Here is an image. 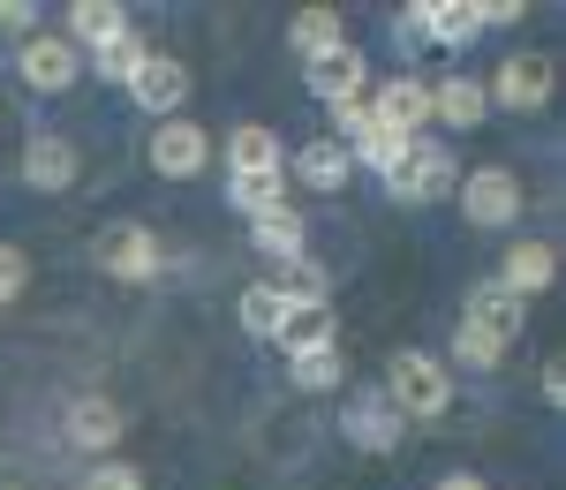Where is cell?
Instances as JSON below:
<instances>
[{"label":"cell","instance_id":"obj_31","mask_svg":"<svg viewBox=\"0 0 566 490\" xmlns=\"http://www.w3.org/2000/svg\"><path fill=\"white\" fill-rule=\"evenodd\" d=\"M84 490H144V476H136L129 460H98V468L84 476Z\"/></svg>","mask_w":566,"mask_h":490},{"label":"cell","instance_id":"obj_6","mask_svg":"<svg viewBox=\"0 0 566 490\" xmlns=\"http://www.w3.org/2000/svg\"><path fill=\"white\" fill-rule=\"evenodd\" d=\"M15 76L53 98V90H69L76 76H84V53L61 39V31H31V39H23V53H15Z\"/></svg>","mask_w":566,"mask_h":490},{"label":"cell","instance_id":"obj_7","mask_svg":"<svg viewBox=\"0 0 566 490\" xmlns=\"http://www.w3.org/2000/svg\"><path fill=\"white\" fill-rule=\"evenodd\" d=\"M212 167V136L197 129L189 114H175V121H159L151 129V174H167V181H197Z\"/></svg>","mask_w":566,"mask_h":490},{"label":"cell","instance_id":"obj_4","mask_svg":"<svg viewBox=\"0 0 566 490\" xmlns=\"http://www.w3.org/2000/svg\"><path fill=\"white\" fill-rule=\"evenodd\" d=\"M370 121L400 143H416V136L431 129V84L423 76H386V84L370 90Z\"/></svg>","mask_w":566,"mask_h":490},{"label":"cell","instance_id":"obj_23","mask_svg":"<svg viewBox=\"0 0 566 490\" xmlns=\"http://www.w3.org/2000/svg\"><path fill=\"white\" fill-rule=\"evenodd\" d=\"M272 340L287 348V362H295V355H317V348H333V310H287Z\"/></svg>","mask_w":566,"mask_h":490},{"label":"cell","instance_id":"obj_12","mask_svg":"<svg viewBox=\"0 0 566 490\" xmlns=\"http://www.w3.org/2000/svg\"><path fill=\"white\" fill-rule=\"evenodd\" d=\"M552 279H559V249H552V242H514L506 265H499V287L522 295V302H528V295H544Z\"/></svg>","mask_w":566,"mask_h":490},{"label":"cell","instance_id":"obj_32","mask_svg":"<svg viewBox=\"0 0 566 490\" xmlns=\"http://www.w3.org/2000/svg\"><path fill=\"white\" fill-rule=\"evenodd\" d=\"M400 151H408V143H400V136H386V129H378V136H370V143H355L348 159H355V167H378V174H386V167H392V159H400Z\"/></svg>","mask_w":566,"mask_h":490},{"label":"cell","instance_id":"obj_37","mask_svg":"<svg viewBox=\"0 0 566 490\" xmlns=\"http://www.w3.org/2000/svg\"><path fill=\"white\" fill-rule=\"evenodd\" d=\"M544 401H552V407H559V401H566V362H559V355L544 362Z\"/></svg>","mask_w":566,"mask_h":490},{"label":"cell","instance_id":"obj_1","mask_svg":"<svg viewBox=\"0 0 566 490\" xmlns=\"http://www.w3.org/2000/svg\"><path fill=\"white\" fill-rule=\"evenodd\" d=\"M386 407L400 415V423H438L446 407H453V370L438 355H392V370H386Z\"/></svg>","mask_w":566,"mask_h":490},{"label":"cell","instance_id":"obj_2","mask_svg":"<svg viewBox=\"0 0 566 490\" xmlns=\"http://www.w3.org/2000/svg\"><path fill=\"white\" fill-rule=\"evenodd\" d=\"M453 189H461L453 151L446 143H423V136L386 167V196H400V204H431V196H453Z\"/></svg>","mask_w":566,"mask_h":490},{"label":"cell","instance_id":"obj_9","mask_svg":"<svg viewBox=\"0 0 566 490\" xmlns=\"http://www.w3.org/2000/svg\"><path fill=\"white\" fill-rule=\"evenodd\" d=\"M310 90L325 98V106H348V98H370V61L355 53L348 39L325 45V53H310Z\"/></svg>","mask_w":566,"mask_h":490},{"label":"cell","instance_id":"obj_28","mask_svg":"<svg viewBox=\"0 0 566 490\" xmlns=\"http://www.w3.org/2000/svg\"><path fill=\"white\" fill-rule=\"evenodd\" d=\"M499 362H506V340H491L476 324L453 332V362H446V370H499Z\"/></svg>","mask_w":566,"mask_h":490},{"label":"cell","instance_id":"obj_14","mask_svg":"<svg viewBox=\"0 0 566 490\" xmlns=\"http://www.w3.org/2000/svg\"><path fill=\"white\" fill-rule=\"evenodd\" d=\"M122 31H129V8H122V0H76V8H69V31H61V39L76 45V53H98V45H114L122 39Z\"/></svg>","mask_w":566,"mask_h":490},{"label":"cell","instance_id":"obj_25","mask_svg":"<svg viewBox=\"0 0 566 490\" xmlns=\"http://www.w3.org/2000/svg\"><path fill=\"white\" fill-rule=\"evenodd\" d=\"M144 53H151V45L136 39V31H122V39H114V45H98V53H91V68H98L106 84H122V90H129V76H136V68H144Z\"/></svg>","mask_w":566,"mask_h":490},{"label":"cell","instance_id":"obj_11","mask_svg":"<svg viewBox=\"0 0 566 490\" xmlns=\"http://www.w3.org/2000/svg\"><path fill=\"white\" fill-rule=\"evenodd\" d=\"M522 317H528L522 295H506L499 279H483V287H469V310H461V324H476V332H491V340H506V348H514Z\"/></svg>","mask_w":566,"mask_h":490},{"label":"cell","instance_id":"obj_33","mask_svg":"<svg viewBox=\"0 0 566 490\" xmlns=\"http://www.w3.org/2000/svg\"><path fill=\"white\" fill-rule=\"evenodd\" d=\"M23 279H31L23 249H15V242H0V302H15V295H23Z\"/></svg>","mask_w":566,"mask_h":490},{"label":"cell","instance_id":"obj_35","mask_svg":"<svg viewBox=\"0 0 566 490\" xmlns=\"http://www.w3.org/2000/svg\"><path fill=\"white\" fill-rule=\"evenodd\" d=\"M522 0H476V23H522Z\"/></svg>","mask_w":566,"mask_h":490},{"label":"cell","instance_id":"obj_30","mask_svg":"<svg viewBox=\"0 0 566 490\" xmlns=\"http://www.w3.org/2000/svg\"><path fill=\"white\" fill-rule=\"evenodd\" d=\"M378 136V121H370V98H348V106H333V143H370Z\"/></svg>","mask_w":566,"mask_h":490},{"label":"cell","instance_id":"obj_16","mask_svg":"<svg viewBox=\"0 0 566 490\" xmlns=\"http://www.w3.org/2000/svg\"><path fill=\"white\" fill-rule=\"evenodd\" d=\"M483 114H491V98H483L476 76H446V84H431V121H446V129H476Z\"/></svg>","mask_w":566,"mask_h":490},{"label":"cell","instance_id":"obj_13","mask_svg":"<svg viewBox=\"0 0 566 490\" xmlns=\"http://www.w3.org/2000/svg\"><path fill=\"white\" fill-rule=\"evenodd\" d=\"M348 438L363 452H392L400 438H408V423L386 407V393H355V401H348Z\"/></svg>","mask_w":566,"mask_h":490},{"label":"cell","instance_id":"obj_29","mask_svg":"<svg viewBox=\"0 0 566 490\" xmlns=\"http://www.w3.org/2000/svg\"><path fill=\"white\" fill-rule=\"evenodd\" d=\"M287 377H295L303 393H333V385H340V348H317V355H295V362H287Z\"/></svg>","mask_w":566,"mask_h":490},{"label":"cell","instance_id":"obj_36","mask_svg":"<svg viewBox=\"0 0 566 490\" xmlns=\"http://www.w3.org/2000/svg\"><path fill=\"white\" fill-rule=\"evenodd\" d=\"M31 15H39L31 0H0V31H31Z\"/></svg>","mask_w":566,"mask_h":490},{"label":"cell","instance_id":"obj_18","mask_svg":"<svg viewBox=\"0 0 566 490\" xmlns=\"http://www.w3.org/2000/svg\"><path fill=\"white\" fill-rule=\"evenodd\" d=\"M250 242H258V257H303V242H310V226H303V212H287V204H272V212H258L250 220Z\"/></svg>","mask_w":566,"mask_h":490},{"label":"cell","instance_id":"obj_5","mask_svg":"<svg viewBox=\"0 0 566 490\" xmlns=\"http://www.w3.org/2000/svg\"><path fill=\"white\" fill-rule=\"evenodd\" d=\"M453 196H461L469 226H514V220H522V204H528L522 181H514V167H476Z\"/></svg>","mask_w":566,"mask_h":490},{"label":"cell","instance_id":"obj_38","mask_svg":"<svg viewBox=\"0 0 566 490\" xmlns=\"http://www.w3.org/2000/svg\"><path fill=\"white\" fill-rule=\"evenodd\" d=\"M438 490H483V483H476V476H446Z\"/></svg>","mask_w":566,"mask_h":490},{"label":"cell","instance_id":"obj_10","mask_svg":"<svg viewBox=\"0 0 566 490\" xmlns=\"http://www.w3.org/2000/svg\"><path fill=\"white\" fill-rule=\"evenodd\" d=\"M491 106H506V114H536L544 98H552V61H536V53H514L491 84H483Z\"/></svg>","mask_w":566,"mask_h":490},{"label":"cell","instance_id":"obj_17","mask_svg":"<svg viewBox=\"0 0 566 490\" xmlns=\"http://www.w3.org/2000/svg\"><path fill=\"white\" fill-rule=\"evenodd\" d=\"M348 174H355V159H348V143H333V136H317V143L295 151V181L303 189H348Z\"/></svg>","mask_w":566,"mask_h":490},{"label":"cell","instance_id":"obj_15","mask_svg":"<svg viewBox=\"0 0 566 490\" xmlns=\"http://www.w3.org/2000/svg\"><path fill=\"white\" fill-rule=\"evenodd\" d=\"M23 181L45 189V196L69 189V181H76V143H69V136H31V143H23Z\"/></svg>","mask_w":566,"mask_h":490},{"label":"cell","instance_id":"obj_19","mask_svg":"<svg viewBox=\"0 0 566 490\" xmlns=\"http://www.w3.org/2000/svg\"><path fill=\"white\" fill-rule=\"evenodd\" d=\"M114 438H122V407H114V401H98V393H84V401L69 407V446L106 452Z\"/></svg>","mask_w":566,"mask_h":490},{"label":"cell","instance_id":"obj_24","mask_svg":"<svg viewBox=\"0 0 566 490\" xmlns=\"http://www.w3.org/2000/svg\"><path fill=\"white\" fill-rule=\"evenodd\" d=\"M280 189H287V174H227V196H234L242 220H258V212H272V204H287Z\"/></svg>","mask_w":566,"mask_h":490},{"label":"cell","instance_id":"obj_21","mask_svg":"<svg viewBox=\"0 0 566 490\" xmlns=\"http://www.w3.org/2000/svg\"><path fill=\"white\" fill-rule=\"evenodd\" d=\"M476 0H423V39L431 45H476Z\"/></svg>","mask_w":566,"mask_h":490},{"label":"cell","instance_id":"obj_22","mask_svg":"<svg viewBox=\"0 0 566 490\" xmlns=\"http://www.w3.org/2000/svg\"><path fill=\"white\" fill-rule=\"evenodd\" d=\"M227 174H280V136L272 129H234L227 136Z\"/></svg>","mask_w":566,"mask_h":490},{"label":"cell","instance_id":"obj_3","mask_svg":"<svg viewBox=\"0 0 566 490\" xmlns=\"http://www.w3.org/2000/svg\"><path fill=\"white\" fill-rule=\"evenodd\" d=\"M91 257H98L106 279H129V287L159 279V242H151V226H136V220L98 226V234H91Z\"/></svg>","mask_w":566,"mask_h":490},{"label":"cell","instance_id":"obj_26","mask_svg":"<svg viewBox=\"0 0 566 490\" xmlns=\"http://www.w3.org/2000/svg\"><path fill=\"white\" fill-rule=\"evenodd\" d=\"M348 39V31H340V15H333V8H303V15H295V31H287V45H295V53H325V45H340Z\"/></svg>","mask_w":566,"mask_h":490},{"label":"cell","instance_id":"obj_20","mask_svg":"<svg viewBox=\"0 0 566 490\" xmlns=\"http://www.w3.org/2000/svg\"><path fill=\"white\" fill-rule=\"evenodd\" d=\"M272 287H280V302H287V310H325V302H333V271L310 265V257H287Z\"/></svg>","mask_w":566,"mask_h":490},{"label":"cell","instance_id":"obj_27","mask_svg":"<svg viewBox=\"0 0 566 490\" xmlns=\"http://www.w3.org/2000/svg\"><path fill=\"white\" fill-rule=\"evenodd\" d=\"M280 317H287V302H280V287H272V279H258V287H242V332H258V340H272V332H280Z\"/></svg>","mask_w":566,"mask_h":490},{"label":"cell","instance_id":"obj_34","mask_svg":"<svg viewBox=\"0 0 566 490\" xmlns=\"http://www.w3.org/2000/svg\"><path fill=\"white\" fill-rule=\"evenodd\" d=\"M392 39H400V53H416V45H431V39H423V0H408V8L392 15Z\"/></svg>","mask_w":566,"mask_h":490},{"label":"cell","instance_id":"obj_8","mask_svg":"<svg viewBox=\"0 0 566 490\" xmlns=\"http://www.w3.org/2000/svg\"><path fill=\"white\" fill-rule=\"evenodd\" d=\"M129 98L151 121H175L181 106H189V68H181L175 53H144V68L129 76Z\"/></svg>","mask_w":566,"mask_h":490}]
</instances>
